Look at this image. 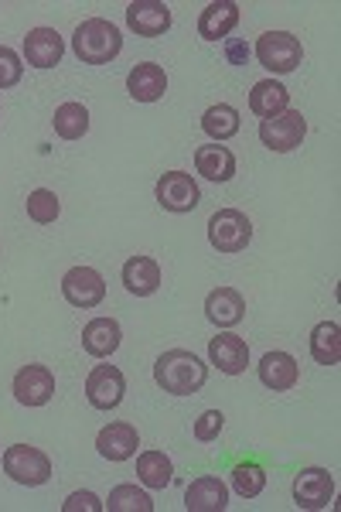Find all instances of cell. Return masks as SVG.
Instances as JSON below:
<instances>
[{"instance_id": "obj_27", "label": "cell", "mask_w": 341, "mask_h": 512, "mask_svg": "<svg viewBox=\"0 0 341 512\" xmlns=\"http://www.w3.org/2000/svg\"><path fill=\"white\" fill-rule=\"evenodd\" d=\"M202 130L215 140V144H222V140L236 137L239 134V113H236V106H229V103L209 106V110H205V117H202Z\"/></svg>"}, {"instance_id": "obj_5", "label": "cell", "mask_w": 341, "mask_h": 512, "mask_svg": "<svg viewBox=\"0 0 341 512\" xmlns=\"http://www.w3.org/2000/svg\"><path fill=\"white\" fill-rule=\"evenodd\" d=\"M253 239V222L239 209H219L209 219V243L219 253H243Z\"/></svg>"}, {"instance_id": "obj_19", "label": "cell", "mask_w": 341, "mask_h": 512, "mask_svg": "<svg viewBox=\"0 0 341 512\" xmlns=\"http://www.w3.org/2000/svg\"><path fill=\"white\" fill-rule=\"evenodd\" d=\"M246 315V301L239 291H232V287H219V291H212L205 297V318L212 321V325L219 328H236L239 321Z\"/></svg>"}, {"instance_id": "obj_18", "label": "cell", "mask_w": 341, "mask_h": 512, "mask_svg": "<svg viewBox=\"0 0 341 512\" xmlns=\"http://www.w3.org/2000/svg\"><path fill=\"white\" fill-rule=\"evenodd\" d=\"M96 448L99 454H103L106 461H127L137 454L140 448V437H137V427L133 424H110V427H103L96 437Z\"/></svg>"}, {"instance_id": "obj_10", "label": "cell", "mask_w": 341, "mask_h": 512, "mask_svg": "<svg viewBox=\"0 0 341 512\" xmlns=\"http://www.w3.org/2000/svg\"><path fill=\"white\" fill-rule=\"evenodd\" d=\"M335 495V475L328 468H304L294 478V502L297 509H324Z\"/></svg>"}, {"instance_id": "obj_2", "label": "cell", "mask_w": 341, "mask_h": 512, "mask_svg": "<svg viewBox=\"0 0 341 512\" xmlns=\"http://www.w3.org/2000/svg\"><path fill=\"white\" fill-rule=\"evenodd\" d=\"M72 52L86 65H106L123 52V35L116 24L103 18H89V21H82L76 28V35H72Z\"/></svg>"}, {"instance_id": "obj_6", "label": "cell", "mask_w": 341, "mask_h": 512, "mask_svg": "<svg viewBox=\"0 0 341 512\" xmlns=\"http://www.w3.org/2000/svg\"><path fill=\"white\" fill-rule=\"evenodd\" d=\"M304 134H307V120L301 117V110H284V113H277V117L260 123L263 147H270V151H277V154H287V151H294V147H301Z\"/></svg>"}, {"instance_id": "obj_31", "label": "cell", "mask_w": 341, "mask_h": 512, "mask_svg": "<svg viewBox=\"0 0 341 512\" xmlns=\"http://www.w3.org/2000/svg\"><path fill=\"white\" fill-rule=\"evenodd\" d=\"M58 212H62V205H58V195L48 192V188H35V192L28 195V219L38 222V226H48V222H55Z\"/></svg>"}, {"instance_id": "obj_16", "label": "cell", "mask_w": 341, "mask_h": 512, "mask_svg": "<svg viewBox=\"0 0 341 512\" xmlns=\"http://www.w3.org/2000/svg\"><path fill=\"white\" fill-rule=\"evenodd\" d=\"M260 379L273 393L294 390L297 379H301V366H297V359L290 352H266L260 359Z\"/></svg>"}, {"instance_id": "obj_34", "label": "cell", "mask_w": 341, "mask_h": 512, "mask_svg": "<svg viewBox=\"0 0 341 512\" xmlns=\"http://www.w3.org/2000/svg\"><path fill=\"white\" fill-rule=\"evenodd\" d=\"M62 509H65V512H79V509H86V512H103V502H99V495H93V492H72L69 499L62 502Z\"/></svg>"}, {"instance_id": "obj_26", "label": "cell", "mask_w": 341, "mask_h": 512, "mask_svg": "<svg viewBox=\"0 0 341 512\" xmlns=\"http://www.w3.org/2000/svg\"><path fill=\"white\" fill-rule=\"evenodd\" d=\"M137 478L147 489H168L174 482V465L164 451H144L137 458Z\"/></svg>"}, {"instance_id": "obj_20", "label": "cell", "mask_w": 341, "mask_h": 512, "mask_svg": "<svg viewBox=\"0 0 341 512\" xmlns=\"http://www.w3.org/2000/svg\"><path fill=\"white\" fill-rule=\"evenodd\" d=\"M236 24H239L236 0H215V4H209L202 11V18H198V35L205 41H219V38H229Z\"/></svg>"}, {"instance_id": "obj_23", "label": "cell", "mask_w": 341, "mask_h": 512, "mask_svg": "<svg viewBox=\"0 0 341 512\" xmlns=\"http://www.w3.org/2000/svg\"><path fill=\"white\" fill-rule=\"evenodd\" d=\"M195 171L209 181H229L236 175V154L222 144H205L195 151Z\"/></svg>"}, {"instance_id": "obj_21", "label": "cell", "mask_w": 341, "mask_h": 512, "mask_svg": "<svg viewBox=\"0 0 341 512\" xmlns=\"http://www.w3.org/2000/svg\"><path fill=\"white\" fill-rule=\"evenodd\" d=\"M120 342H123L120 321H113V318H93L86 328H82V349L89 355H96V359L113 355L120 349Z\"/></svg>"}, {"instance_id": "obj_17", "label": "cell", "mask_w": 341, "mask_h": 512, "mask_svg": "<svg viewBox=\"0 0 341 512\" xmlns=\"http://www.w3.org/2000/svg\"><path fill=\"white\" fill-rule=\"evenodd\" d=\"M127 93L137 99V103H157V99L168 93V76H164L161 65L140 62V65H133V72L127 76Z\"/></svg>"}, {"instance_id": "obj_12", "label": "cell", "mask_w": 341, "mask_h": 512, "mask_svg": "<svg viewBox=\"0 0 341 512\" xmlns=\"http://www.w3.org/2000/svg\"><path fill=\"white\" fill-rule=\"evenodd\" d=\"M127 24L140 38H157L171 28V7L164 0H133L127 7Z\"/></svg>"}, {"instance_id": "obj_13", "label": "cell", "mask_w": 341, "mask_h": 512, "mask_svg": "<svg viewBox=\"0 0 341 512\" xmlns=\"http://www.w3.org/2000/svg\"><path fill=\"white\" fill-rule=\"evenodd\" d=\"M65 55V41L55 28H31L24 38V59L35 69H55Z\"/></svg>"}, {"instance_id": "obj_7", "label": "cell", "mask_w": 341, "mask_h": 512, "mask_svg": "<svg viewBox=\"0 0 341 512\" xmlns=\"http://www.w3.org/2000/svg\"><path fill=\"white\" fill-rule=\"evenodd\" d=\"M157 202H161L164 212L185 216V212L198 209V202H202V192H198L195 178H191L188 171H168V175L157 181Z\"/></svg>"}, {"instance_id": "obj_4", "label": "cell", "mask_w": 341, "mask_h": 512, "mask_svg": "<svg viewBox=\"0 0 341 512\" xmlns=\"http://www.w3.org/2000/svg\"><path fill=\"white\" fill-rule=\"evenodd\" d=\"M4 472L18 485L38 489V485H45L52 478V461H48L45 451L31 448V444H14V448L4 451Z\"/></svg>"}, {"instance_id": "obj_30", "label": "cell", "mask_w": 341, "mask_h": 512, "mask_svg": "<svg viewBox=\"0 0 341 512\" xmlns=\"http://www.w3.org/2000/svg\"><path fill=\"white\" fill-rule=\"evenodd\" d=\"M232 489H236V495H243V499H256L266 489V472L256 461H246V465H239L232 472Z\"/></svg>"}, {"instance_id": "obj_9", "label": "cell", "mask_w": 341, "mask_h": 512, "mask_svg": "<svg viewBox=\"0 0 341 512\" xmlns=\"http://www.w3.org/2000/svg\"><path fill=\"white\" fill-rule=\"evenodd\" d=\"M127 393V379L116 366H96L86 379V400L96 410H116Z\"/></svg>"}, {"instance_id": "obj_28", "label": "cell", "mask_w": 341, "mask_h": 512, "mask_svg": "<svg viewBox=\"0 0 341 512\" xmlns=\"http://www.w3.org/2000/svg\"><path fill=\"white\" fill-rule=\"evenodd\" d=\"M55 134L62 140H79L89 130V110L82 103H62L55 110Z\"/></svg>"}, {"instance_id": "obj_33", "label": "cell", "mask_w": 341, "mask_h": 512, "mask_svg": "<svg viewBox=\"0 0 341 512\" xmlns=\"http://www.w3.org/2000/svg\"><path fill=\"white\" fill-rule=\"evenodd\" d=\"M222 427H226V417H222L219 410H205V414L195 420V437L198 441H215V437L222 434Z\"/></svg>"}, {"instance_id": "obj_22", "label": "cell", "mask_w": 341, "mask_h": 512, "mask_svg": "<svg viewBox=\"0 0 341 512\" xmlns=\"http://www.w3.org/2000/svg\"><path fill=\"white\" fill-rule=\"evenodd\" d=\"M123 287L137 297H151L161 287V267L151 256H130L123 263Z\"/></svg>"}, {"instance_id": "obj_29", "label": "cell", "mask_w": 341, "mask_h": 512, "mask_svg": "<svg viewBox=\"0 0 341 512\" xmlns=\"http://www.w3.org/2000/svg\"><path fill=\"white\" fill-rule=\"evenodd\" d=\"M103 509L110 512H154V499L137 485H116L110 499L103 502Z\"/></svg>"}, {"instance_id": "obj_3", "label": "cell", "mask_w": 341, "mask_h": 512, "mask_svg": "<svg viewBox=\"0 0 341 512\" xmlns=\"http://www.w3.org/2000/svg\"><path fill=\"white\" fill-rule=\"evenodd\" d=\"M256 59H260L263 69L273 72V76H287V72H294L297 65H301L304 48L290 31H266V35L256 41Z\"/></svg>"}, {"instance_id": "obj_11", "label": "cell", "mask_w": 341, "mask_h": 512, "mask_svg": "<svg viewBox=\"0 0 341 512\" xmlns=\"http://www.w3.org/2000/svg\"><path fill=\"white\" fill-rule=\"evenodd\" d=\"M14 396L21 407H45L55 396V376L48 366H24L14 376Z\"/></svg>"}, {"instance_id": "obj_1", "label": "cell", "mask_w": 341, "mask_h": 512, "mask_svg": "<svg viewBox=\"0 0 341 512\" xmlns=\"http://www.w3.org/2000/svg\"><path fill=\"white\" fill-rule=\"evenodd\" d=\"M209 379V366L195 352L171 349L154 362V383L171 396H191L198 393Z\"/></svg>"}, {"instance_id": "obj_32", "label": "cell", "mask_w": 341, "mask_h": 512, "mask_svg": "<svg viewBox=\"0 0 341 512\" xmlns=\"http://www.w3.org/2000/svg\"><path fill=\"white\" fill-rule=\"evenodd\" d=\"M24 76V65H21V55L14 48L0 45V89H11L18 86Z\"/></svg>"}, {"instance_id": "obj_15", "label": "cell", "mask_w": 341, "mask_h": 512, "mask_svg": "<svg viewBox=\"0 0 341 512\" xmlns=\"http://www.w3.org/2000/svg\"><path fill=\"white\" fill-rule=\"evenodd\" d=\"M229 506V489L219 475H202L185 489L188 512H222Z\"/></svg>"}, {"instance_id": "obj_24", "label": "cell", "mask_w": 341, "mask_h": 512, "mask_svg": "<svg viewBox=\"0 0 341 512\" xmlns=\"http://www.w3.org/2000/svg\"><path fill=\"white\" fill-rule=\"evenodd\" d=\"M249 110L256 113V117L270 120L277 117V113L290 110V93L287 86H280L277 79H263L253 86V93H249Z\"/></svg>"}, {"instance_id": "obj_35", "label": "cell", "mask_w": 341, "mask_h": 512, "mask_svg": "<svg viewBox=\"0 0 341 512\" xmlns=\"http://www.w3.org/2000/svg\"><path fill=\"white\" fill-rule=\"evenodd\" d=\"M226 59L232 65H246L249 62V45H243L239 38H226Z\"/></svg>"}, {"instance_id": "obj_14", "label": "cell", "mask_w": 341, "mask_h": 512, "mask_svg": "<svg viewBox=\"0 0 341 512\" xmlns=\"http://www.w3.org/2000/svg\"><path fill=\"white\" fill-rule=\"evenodd\" d=\"M209 359H212V366H219V373H226V376L246 373V366H249L246 338H239V335H232V332L215 335L212 342H209Z\"/></svg>"}, {"instance_id": "obj_25", "label": "cell", "mask_w": 341, "mask_h": 512, "mask_svg": "<svg viewBox=\"0 0 341 512\" xmlns=\"http://www.w3.org/2000/svg\"><path fill=\"white\" fill-rule=\"evenodd\" d=\"M311 355L318 366H338L341 362V328L335 321H321L311 332Z\"/></svg>"}, {"instance_id": "obj_8", "label": "cell", "mask_w": 341, "mask_h": 512, "mask_svg": "<svg viewBox=\"0 0 341 512\" xmlns=\"http://www.w3.org/2000/svg\"><path fill=\"white\" fill-rule=\"evenodd\" d=\"M62 294L72 308H82V311L99 308L106 297V280L99 277V270L93 267H72L69 274L62 277Z\"/></svg>"}]
</instances>
